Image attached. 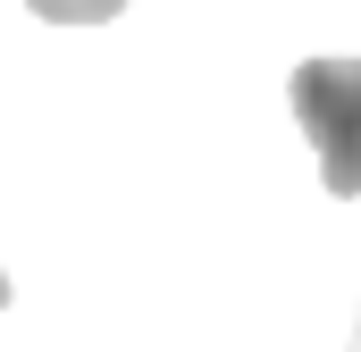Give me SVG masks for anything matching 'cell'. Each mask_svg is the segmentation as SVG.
Returning a JSON list of instances; mask_svg holds the SVG:
<instances>
[{
	"label": "cell",
	"instance_id": "cell-1",
	"mask_svg": "<svg viewBox=\"0 0 361 352\" xmlns=\"http://www.w3.org/2000/svg\"><path fill=\"white\" fill-rule=\"evenodd\" d=\"M286 101H294V126L319 151V184L336 201H353L361 193V59H302Z\"/></svg>",
	"mask_w": 361,
	"mask_h": 352
},
{
	"label": "cell",
	"instance_id": "cell-2",
	"mask_svg": "<svg viewBox=\"0 0 361 352\" xmlns=\"http://www.w3.org/2000/svg\"><path fill=\"white\" fill-rule=\"evenodd\" d=\"M25 8H34L42 25H109L126 0H25Z\"/></svg>",
	"mask_w": 361,
	"mask_h": 352
},
{
	"label": "cell",
	"instance_id": "cell-3",
	"mask_svg": "<svg viewBox=\"0 0 361 352\" xmlns=\"http://www.w3.org/2000/svg\"><path fill=\"white\" fill-rule=\"evenodd\" d=\"M353 352H361V319H353Z\"/></svg>",
	"mask_w": 361,
	"mask_h": 352
},
{
	"label": "cell",
	"instance_id": "cell-4",
	"mask_svg": "<svg viewBox=\"0 0 361 352\" xmlns=\"http://www.w3.org/2000/svg\"><path fill=\"white\" fill-rule=\"evenodd\" d=\"M0 302H8V277H0Z\"/></svg>",
	"mask_w": 361,
	"mask_h": 352
}]
</instances>
